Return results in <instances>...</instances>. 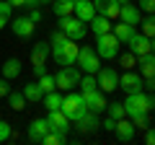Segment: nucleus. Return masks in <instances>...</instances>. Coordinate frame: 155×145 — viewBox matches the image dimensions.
Here are the masks:
<instances>
[{
    "mask_svg": "<svg viewBox=\"0 0 155 145\" xmlns=\"http://www.w3.org/2000/svg\"><path fill=\"white\" fill-rule=\"evenodd\" d=\"M11 29H13V34H16V36L28 39V36L34 34V29H36V23H34L28 16H21V18H13V21H11Z\"/></svg>",
    "mask_w": 155,
    "mask_h": 145,
    "instance_id": "13",
    "label": "nucleus"
},
{
    "mask_svg": "<svg viewBox=\"0 0 155 145\" xmlns=\"http://www.w3.org/2000/svg\"><path fill=\"white\" fill-rule=\"evenodd\" d=\"M114 132H116V137L122 140V143H129V140H134V132H137V127L132 124V119H116Z\"/></svg>",
    "mask_w": 155,
    "mask_h": 145,
    "instance_id": "15",
    "label": "nucleus"
},
{
    "mask_svg": "<svg viewBox=\"0 0 155 145\" xmlns=\"http://www.w3.org/2000/svg\"><path fill=\"white\" fill-rule=\"evenodd\" d=\"M39 86H41V91H44V93H49V91H54V88H57V83H54V75H49V72H44V75L39 78Z\"/></svg>",
    "mask_w": 155,
    "mask_h": 145,
    "instance_id": "33",
    "label": "nucleus"
},
{
    "mask_svg": "<svg viewBox=\"0 0 155 145\" xmlns=\"http://www.w3.org/2000/svg\"><path fill=\"white\" fill-rule=\"evenodd\" d=\"M44 0H26V8H39Z\"/></svg>",
    "mask_w": 155,
    "mask_h": 145,
    "instance_id": "47",
    "label": "nucleus"
},
{
    "mask_svg": "<svg viewBox=\"0 0 155 145\" xmlns=\"http://www.w3.org/2000/svg\"><path fill=\"white\" fill-rule=\"evenodd\" d=\"M145 88H147V91H155V75H153V78H145Z\"/></svg>",
    "mask_w": 155,
    "mask_h": 145,
    "instance_id": "44",
    "label": "nucleus"
},
{
    "mask_svg": "<svg viewBox=\"0 0 155 145\" xmlns=\"http://www.w3.org/2000/svg\"><path fill=\"white\" fill-rule=\"evenodd\" d=\"M62 39H65V34H62V29H57V31L52 34V39H49V44H60Z\"/></svg>",
    "mask_w": 155,
    "mask_h": 145,
    "instance_id": "41",
    "label": "nucleus"
},
{
    "mask_svg": "<svg viewBox=\"0 0 155 145\" xmlns=\"http://www.w3.org/2000/svg\"><path fill=\"white\" fill-rule=\"evenodd\" d=\"M60 29H62V34H65L67 39H75V42H80L85 36V23L80 18H75V16H62Z\"/></svg>",
    "mask_w": 155,
    "mask_h": 145,
    "instance_id": "6",
    "label": "nucleus"
},
{
    "mask_svg": "<svg viewBox=\"0 0 155 145\" xmlns=\"http://www.w3.org/2000/svg\"><path fill=\"white\" fill-rule=\"evenodd\" d=\"M140 26L147 39H155V13H147L145 18H140Z\"/></svg>",
    "mask_w": 155,
    "mask_h": 145,
    "instance_id": "26",
    "label": "nucleus"
},
{
    "mask_svg": "<svg viewBox=\"0 0 155 145\" xmlns=\"http://www.w3.org/2000/svg\"><path fill=\"white\" fill-rule=\"evenodd\" d=\"M5 99H8V106H11L13 112H21L23 106H26V96H23V93H13V91H11Z\"/></svg>",
    "mask_w": 155,
    "mask_h": 145,
    "instance_id": "28",
    "label": "nucleus"
},
{
    "mask_svg": "<svg viewBox=\"0 0 155 145\" xmlns=\"http://www.w3.org/2000/svg\"><path fill=\"white\" fill-rule=\"evenodd\" d=\"M44 3H54V0H44Z\"/></svg>",
    "mask_w": 155,
    "mask_h": 145,
    "instance_id": "51",
    "label": "nucleus"
},
{
    "mask_svg": "<svg viewBox=\"0 0 155 145\" xmlns=\"http://www.w3.org/2000/svg\"><path fill=\"white\" fill-rule=\"evenodd\" d=\"M72 16L80 18L83 23H91V18L96 16V8L91 0H75V11H72Z\"/></svg>",
    "mask_w": 155,
    "mask_h": 145,
    "instance_id": "16",
    "label": "nucleus"
},
{
    "mask_svg": "<svg viewBox=\"0 0 155 145\" xmlns=\"http://www.w3.org/2000/svg\"><path fill=\"white\" fill-rule=\"evenodd\" d=\"M129 119H132V124H134V127H140V130H147L150 127L147 114H134V117H129Z\"/></svg>",
    "mask_w": 155,
    "mask_h": 145,
    "instance_id": "35",
    "label": "nucleus"
},
{
    "mask_svg": "<svg viewBox=\"0 0 155 145\" xmlns=\"http://www.w3.org/2000/svg\"><path fill=\"white\" fill-rule=\"evenodd\" d=\"M8 137H11V124H8V122H0V143L8 140Z\"/></svg>",
    "mask_w": 155,
    "mask_h": 145,
    "instance_id": "38",
    "label": "nucleus"
},
{
    "mask_svg": "<svg viewBox=\"0 0 155 145\" xmlns=\"http://www.w3.org/2000/svg\"><path fill=\"white\" fill-rule=\"evenodd\" d=\"M34 72H36L39 78H41V75H44V72H47V67H44V65H34Z\"/></svg>",
    "mask_w": 155,
    "mask_h": 145,
    "instance_id": "48",
    "label": "nucleus"
},
{
    "mask_svg": "<svg viewBox=\"0 0 155 145\" xmlns=\"http://www.w3.org/2000/svg\"><path fill=\"white\" fill-rule=\"evenodd\" d=\"M62 112H65V117L70 119V122H75V119H80L85 112H88V106H85V99L83 93H70V91H65V96H62Z\"/></svg>",
    "mask_w": 155,
    "mask_h": 145,
    "instance_id": "2",
    "label": "nucleus"
},
{
    "mask_svg": "<svg viewBox=\"0 0 155 145\" xmlns=\"http://www.w3.org/2000/svg\"><path fill=\"white\" fill-rule=\"evenodd\" d=\"M28 18H31L34 23H39V21H41V11H39V8H31V13H28Z\"/></svg>",
    "mask_w": 155,
    "mask_h": 145,
    "instance_id": "42",
    "label": "nucleus"
},
{
    "mask_svg": "<svg viewBox=\"0 0 155 145\" xmlns=\"http://www.w3.org/2000/svg\"><path fill=\"white\" fill-rule=\"evenodd\" d=\"M150 52H153V55H155V39H153V44H150Z\"/></svg>",
    "mask_w": 155,
    "mask_h": 145,
    "instance_id": "49",
    "label": "nucleus"
},
{
    "mask_svg": "<svg viewBox=\"0 0 155 145\" xmlns=\"http://www.w3.org/2000/svg\"><path fill=\"white\" fill-rule=\"evenodd\" d=\"M75 65L80 67L83 72H98V67H101V57L96 55V49H91V47H80L78 49V60H75Z\"/></svg>",
    "mask_w": 155,
    "mask_h": 145,
    "instance_id": "5",
    "label": "nucleus"
},
{
    "mask_svg": "<svg viewBox=\"0 0 155 145\" xmlns=\"http://www.w3.org/2000/svg\"><path fill=\"white\" fill-rule=\"evenodd\" d=\"M41 101H44V106L49 109V112H52V109H60V106H62V93L54 88V91H49V93H44Z\"/></svg>",
    "mask_w": 155,
    "mask_h": 145,
    "instance_id": "27",
    "label": "nucleus"
},
{
    "mask_svg": "<svg viewBox=\"0 0 155 145\" xmlns=\"http://www.w3.org/2000/svg\"><path fill=\"white\" fill-rule=\"evenodd\" d=\"M52 8H54V16H57V18L72 16V11H75V0H54Z\"/></svg>",
    "mask_w": 155,
    "mask_h": 145,
    "instance_id": "25",
    "label": "nucleus"
},
{
    "mask_svg": "<svg viewBox=\"0 0 155 145\" xmlns=\"http://www.w3.org/2000/svg\"><path fill=\"white\" fill-rule=\"evenodd\" d=\"M106 109H109V117H111V119H124V117H127V112H124V104H119V101H114V104H106Z\"/></svg>",
    "mask_w": 155,
    "mask_h": 145,
    "instance_id": "31",
    "label": "nucleus"
},
{
    "mask_svg": "<svg viewBox=\"0 0 155 145\" xmlns=\"http://www.w3.org/2000/svg\"><path fill=\"white\" fill-rule=\"evenodd\" d=\"M140 18H142V11H140L137 5H122V11H119V21H124V23H129V26H137L140 23Z\"/></svg>",
    "mask_w": 155,
    "mask_h": 145,
    "instance_id": "19",
    "label": "nucleus"
},
{
    "mask_svg": "<svg viewBox=\"0 0 155 145\" xmlns=\"http://www.w3.org/2000/svg\"><path fill=\"white\" fill-rule=\"evenodd\" d=\"M127 117H134V114H150V104H147V93L145 91H134V93H127V99L122 101Z\"/></svg>",
    "mask_w": 155,
    "mask_h": 145,
    "instance_id": "4",
    "label": "nucleus"
},
{
    "mask_svg": "<svg viewBox=\"0 0 155 145\" xmlns=\"http://www.w3.org/2000/svg\"><path fill=\"white\" fill-rule=\"evenodd\" d=\"M18 75H21V60H18V57H11V60L3 62V78L5 80H13V78H18Z\"/></svg>",
    "mask_w": 155,
    "mask_h": 145,
    "instance_id": "23",
    "label": "nucleus"
},
{
    "mask_svg": "<svg viewBox=\"0 0 155 145\" xmlns=\"http://www.w3.org/2000/svg\"><path fill=\"white\" fill-rule=\"evenodd\" d=\"M147 104H150V112H153V109H155V91L147 93Z\"/></svg>",
    "mask_w": 155,
    "mask_h": 145,
    "instance_id": "45",
    "label": "nucleus"
},
{
    "mask_svg": "<svg viewBox=\"0 0 155 145\" xmlns=\"http://www.w3.org/2000/svg\"><path fill=\"white\" fill-rule=\"evenodd\" d=\"M78 49H80V47L75 44V39H67L65 36L60 44H52V57H54V62L60 67H67V65H75Z\"/></svg>",
    "mask_w": 155,
    "mask_h": 145,
    "instance_id": "1",
    "label": "nucleus"
},
{
    "mask_svg": "<svg viewBox=\"0 0 155 145\" xmlns=\"http://www.w3.org/2000/svg\"><path fill=\"white\" fill-rule=\"evenodd\" d=\"M116 3H119V5H127V3H129V0H116Z\"/></svg>",
    "mask_w": 155,
    "mask_h": 145,
    "instance_id": "50",
    "label": "nucleus"
},
{
    "mask_svg": "<svg viewBox=\"0 0 155 145\" xmlns=\"http://www.w3.org/2000/svg\"><path fill=\"white\" fill-rule=\"evenodd\" d=\"M140 11L142 13H155V0H140Z\"/></svg>",
    "mask_w": 155,
    "mask_h": 145,
    "instance_id": "37",
    "label": "nucleus"
},
{
    "mask_svg": "<svg viewBox=\"0 0 155 145\" xmlns=\"http://www.w3.org/2000/svg\"><path fill=\"white\" fill-rule=\"evenodd\" d=\"M145 143H147V145H155V127H147V130H145Z\"/></svg>",
    "mask_w": 155,
    "mask_h": 145,
    "instance_id": "40",
    "label": "nucleus"
},
{
    "mask_svg": "<svg viewBox=\"0 0 155 145\" xmlns=\"http://www.w3.org/2000/svg\"><path fill=\"white\" fill-rule=\"evenodd\" d=\"M137 65H140V72H142V78H153L155 75V55H142L137 57Z\"/></svg>",
    "mask_w": 155,
    "mask_h": 145,
    "instance_id": "21",
    "label": "nucleus"
},
{
    "mask_svg": "<svg viewBox=\"0 0 155 145\" xmlns=\"http://www.w3.org/2000/svg\"><path fill=\"white\" fill-rule=\"evenodd\" d=\"M98 117H96L93 112H85L80 119H75V127H78V132H83V135H88V132H93V130H98Z\"/></svg>",
    "mask_w": 155,
    "mask_h": 145,
    "instance_id": "18",
    "label": "nucleus"
},
{
    "mask_svg": "<svg viewBox=\"0 0 155 145\" xmlns=\"http://www.w3.org/2000/svg\"><path fill=\"white\" fill-rule=\"evenodd\" d=\"M119 47H122V42L116 39L111 31L96 36V55L101 60H114V57H119Z\"/></svg>",
    "mask_w": 155,
    "mask_h": 145,
    "instance_id": "3",
    "label": "nucleus"
},
{
    "mask_svg": "<svg viewBox=\"0 0 155 145\" xmlns=\"http://www.w3.org/2000/svg\"><path fill=\"white\" fill-rule=\"evenodd\" d=\"M129 44V52H132L134 57H142V55H150V44H153V39H147L145 34H132V39L127 42Z\"/></svg>",
    "mask_w": 155,
    "mask_h": 145,
    "instance_id": "12",
    "label": "nucleus"
},
{
    "mask_svg": "<svg viewBox=\"0 0 155 145\" xmlns=\"http://www.w3.org/2000/svg\"><path fill=\"white\" fill-rule=\"evenodd\" d=\"M11 13H13V5L0 0V29H5V23H11Z\"/></svg>",
    "mask_w": 155,
    "mask_h": 145,
    "instance_id": "29",
    "label": "nucleus"
},
{
    "mask_svg": "<svg viewBox=\"0 0 155 145\" xmlns=\"http://www.w3.org/2000/svg\"><path fill=\"white\" fill-rule=\"evenodd\" d=\"M8 93H11V86H8L5 78H0V99H5Z\"/></svg>",
    "mask_w": 155,
    "mask_h": 145,
    "instance_id": "39",
    "label": "nucleus"
},
{
    "mask_svg": "<svg viewBox=\"0 0 155 145\" xmlns=\"http://www.w3.org/2000/svg\"><path fill=\"white\" fill-rule=\"evenodd\" d=\"M116 0H93V8H96V13H101V16H106V11H109L111 5H114Z\"/></svg>",
    "mask_w": 155,
    "mask_h": 145,
    "instance_id": "34",
    "label": "nucleus"
},
{
    "mask_svg": "<svg viewBox=\"0 0 155 145\" xmlns=\"http://www.w3.org/2000/svg\"><path fill=\"white\" fill-rule=\"evenodd\" d=\"M122 65H124V70H132V67L137 65V57H134L132 52H127V55H122Z\"/></svg>",
    "mask_w": 155,
    "mask_h": 145,
    "instance_id": "36",
    "label": "nucleus"
},
{
    "mask_svg": "<svg viewBox=\"0 0 155 145\" xmlns=\"http://www.w3.org/2000/svg\"><path fill=\"white\" fill-rule=\"evenodd\" d=\"M83 99H85L88 112H93V114H101L106 109V96H104L101 88H93V91H88V93H83Z\"/></svg>",
    "mask_w": 155,
    "mask_h": 145,
    "instance_id": "11",
    "label": "nucleus"
},
{
    "mask_svg": "<svg viewBox=\"0 0 155 145\" xmlns=\"http://www.w3.org/2000/svg\"><path fill=\"white\" fill-rule=\"evenodd\" d=\"M54 83H57V91H70L80 83V72H78L75 65H67V67H60V72L54 75Z\"/></svg>",
    "mask_w": 155,
    "mask_h": 145,
    "instance_id": "7",
    "label": "nucleus"
},
{
    "mask_svg": "<svg viewBox=\"0 0 155 145\" xmlns=\"http://www.w3.org/2000/svg\"><path fill=\"white\" fill-rule=\"evenodd\" d=\"M91 29H93V34L98 36V34H106V31H111V18H106V16H101V13H96L93 18H91V23H88Z\"/></svg>",
    "mask_w": 155,
    "mask_h": 145,
    "instance_id": "22",
    "label": "nucleus"
},
{
    "mask_svg": "<svg viewBox=\"0 0 155 145\" xmlns=\"http://www.w3.org/2000/svg\"><path fill=\"white\" fill-rule=\"evenodd\" d=\"M96 80H98V88L104 91V93H109V91H116V88H119V72L111 70V67H98Z\"/></svg>",
    "mask_w": 155,
    "mask_h": 145,
    "instance_id": "8",
    "label": "nucleus"
},
{
    "mask_svg": "<svg viewBox=\"0 0 155 145\" xmlns=\"http://www.w3.org/2000/svg\"><path fill=\"white\" fill-rule=\"evenodd\" d=\"M80 88H83V93H88V91H93V88H98V80H96V75L93 72H85V78H80Z\"/></svg>",
    "mask_w": 155,
    "mask_h": 145,
    "instance_id": "30",
    "label": "nucleus"
},
{
    "mask_svg": "<svg viewBox=\"0 0 155 145\" xmlns=\"http://www.w3.org/2000/svg\"><path fill=\"white\" fill-rule=\"evenodd\" d=\"M114 127H116V119H106V122H104V130H109V132H114Z\"/></svg>",
    "mask_w": 155,
    "mask_h": 145,
    "instance_id": "43",
    "label": "nucleus"
},
{
    "mask_svg": "<svg viewBox=\"0 0 155 145\" xmlns=\"http://www.w3.org/2000/svg\"><path fill=\"white\" fill-rule=\"evenodd\" d=\"M52 55V44L47 42H39L31 47V65H47V57Z\"/></svg>",
    "mask_w": 155,
    "mask_h": 145,
    "instance_id": "17",
    "label": "nucleus"
},
{
    "mask_svg": "<svg viewBox=\"0 0 155 145\" xmlns=\"http://www.w3.org/2000/svg\"><path fill=\"white\" fill-rule=\"evenodd\" d=\"M13 8H26V0H8Z\"/></svg>",
    "mask_w": 155,
    "mask_h": 145,
    "instance_id": "46",
    "label": "nucleus"
},
{
    "mask_svg": "<svg viewBox=\"0 0 155 145\" xmlns=\"http://www.w3.org/2000/svg\"><path fill=\"white\" fill-rule=\"evenodd\" d=\"M21 93L26 96V101H31V104H39V101L44 99V91H41V86H39V83H26Z\"/></svg>",
    "mask_w": 155,
    "mask_h": 145,
    "instance_id": "24",
    "label": "nucleus"
},
{
    "mask_svg": "<svg viewBox=\"0 0 155 145\" xmlns=\"http://www.w3.org/2000/svg\"><path fill=\"white\" fill-rule=\"evenodd\" d=\"M49 132V122L47 119H34L31 124H28V143H41V137Z\"/></svg>",
    "mask_w": 155,
    "mask_h": 145,
    "instance_id": "14",
    "label": "nucleus"
},
{
    "mask_svg": "<svg viewBox=\"0 0 155 145\" xmlns=\"http://www.w3.org/2000/svg\"><path fill=\"white\" fill-rule=\"evenodd\" d=\"M65 140H67V135H60V132H52V130H49V132L41 137V143H44V145H62Z\"/></svg>",
    "mask_w": 155,
    "mask_h": 145,
    "instance_id": "32",
    "label": "nucleus"
},
{
    "mask_svg": "<svg viewBox=\"0 0 155 145\" xmlns=\"http://www.w3.org/2000/svg\"><path fill=\"white\" fill-rule=\"evenodd\" d=\"M145 80H142V75H137V72H132V70H127L124 75H119V88L124 91V93H134V91H142L145 88Z\"/></svg>",
    "mask_w": 155,
    "mask_h": 145,
    "instance_id": "10",
    "label": "nucleus"
},
{
    "mask_svg": "<svg viewBox=\"0 0 155 145\" xmlns=\"http://www.w3.org/2000/svg\"><path fill=\"white\" fill-rule=\"evenodd\" d=\"M111 34H114L122 44H127V42L132 39V34H134V26H129V23L119 21V23H114V26H111Z\"/></svg>",
    "mask_w": 155,
    "mask_h": 145,
    "instance_id": "20",
    "label": "nucleus"
},
{
    "mask_svg": "<svg viewBox=\"0 0 155 145\" xmlns=\"http://www.w3.org/2000/svg\"><path fill=\"white\" fill-rule=\"evenodd\" d=\"M47 122H49V130H52V132L67 135V130H70V119L65 117L62 109H52V112L47 114Z\"/></svg>",
    "mask_w": 155,
    "mask_h": 145,
    "instance_id": "9",
    "label": "nucleus"
}]
</instances>
